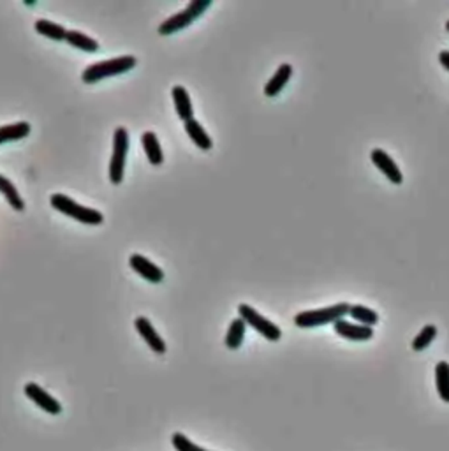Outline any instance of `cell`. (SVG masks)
Returning <instances> with one entry per match:
<instances>
[{
    "instance_id": "e0dca14e",
    "label": "cell",
    "mask_w": 449,
    "mask_h": 451,
    "mask_svg": "<svg viewBox=\"0 0 449 451\" xmlns=\"http://www.w3.org/2000/svg\"><path fill=\"white\" fill-rule=\"evenodd\" d=\"M0 194L8 199V203L16 212L25 210V201H23L22 196H19L18 189H16L11 180L6 178L4 175H0Z\"/></svg>"
},
{
    "instance_id": "4fadbf2b",
    "label": "cell",
    "mask_w": 449,
    "mask_h": 451,
    "mask_svg": "<svg viewBox=\"0 0 449 451\" xmlns=\"http://www.w3.org/2000/svg\"><path fill=\"white\" fill-rule=\"evenodd\" d=\"M291 74H293V65L287 64V62H284V64L278 65V69L275 71L273 76H271L270 80H268V83L264 85V94H266L268 97L277 96L282 88H284V85L289 81Z\"/></svg>"
},
{
    "instance_id": "7402d4cb",
    "label": "cell",
    "mask_w": 449,
    "mask_h": 451,
    "mask_svg": "<svg viewBox=\"0 0 449 451\" xmlns=\"http://www.w3.org/2000/svg\"><path fill=\"white\" fill-rule=\"evenodd\" d=\"M349 314H350V318H354L356 321L363 323L365 326H372L379 321V314H377L373 309H370V307L362 305V303H354V305H350Z\"/></svg>"
},
{
    "instance_id": "7a4b0ae2",
    "label": "cell",
    "mask_w": 449,
    "mask_h": 451,
    "mask_svg": "<svg viewBox=\"0 0 449 451\" xmlns=\"http://www.w3.org/2000/svg\"><path fill=\"white\" fill-rule=\"evenodd\" d=\"M350 303L340 302L335 305L323 307V309L301 310L294 316V325L300 328H314V326H323L328 323H335L337 319H342L346 314H349Z\"/></svg>"
},
{
    "instance_id": "8992f818",
    "label": "cell",
    "mask_w": 449,
    "mask_h": 451,
    "mask_svg": "<svg viewBox=\"0 0 449 451\" xmlns=\"http://www.w3.org/2000/svg\"><path fill=\"white\" fill-rule=\"evenodd\" d=\"M238 312H240V318L244 319L245 325H251L252 328L257 330L268 341L277 342L282 337V330L278 328L273 321L261 316V314H259L254 307L248 305V303H240V305H238Z\"/></svg>"
},
{
    "instance_id": "d4e9b609",
    "label": "cell",
    "mask_w": 449,
    "mask_h": 451,
    "mask_svg": "<svg viewBox=\"0 0 449 451\" xmlns=\"http://www.w3.org/2000/svg\"><path fill=\"white\" fill-rule=\"evenodd\" d=\"M439 62L449 71V50H442L441 53H439Z\"/></svg>"
},
{
    "instance_id": "ba28073f",
    "label": "cell",
    "mask_w": 449,
    "mask_h": 451,
    "mask_svg": "<svg viewBox=\"0 0 449 451\" xmlns=\"http://www.w3.org/2000/svg\"><path fill=\"white\" fill-rule=\"evenodd\" d=\"M370 157H372L373 164L381 169V171L391 180L393 184H402V180H404V176H402V169L398 168V164L393 161V157L389 155L386 150L373 148L372 152H370Z\"/></svg>"
},
{
    "instance_id": "2e32d148",
    "label": "cell",
    "mask_w": 449,
    "mask_h": 451,
    "mask_svg": "<svg viewBox=\"0 0 449 451\" xmlns=\"http://www.w3.org/2000/svg\"><path fill=\"white\" fill-rule=\"evenodd\" d=\"M28 134H31V124L28 122L8 124V126L0 127V143L18 142V139L27 138Z\"/></svg>"
},
{
    "instance_id": "5bb4252c",
    "label": "cell",
    "mask_w": 449,
    "mask_h": 451,
    "mask_svg": "<svg viewBox=\"0 0 449 451\" xmlns=\"http://www.w3.org/2000/svg\"><path fill=\"white\" fill-rule=\"evenodd\" d=\"M141 145H143V148H145V153L146 157H149L150 164L153 166L162 164L164 161L162 148H160L159 138H157V134L153 133V130H146V133H143V136H141Z\"/></svg>"
},
{
    "instance_id": "d6986e66",
    "label": "cell",
    "mask_w": 449,
    "mask_h": 451,
    "mask_svg": "<svg viewBox=\"0 0 449 451\" xmlns=\"http://www.w3.org/2000/svg\"><path fill=\"white\" fill-rule=\"evenodd\" d=\"M245 328H247V325H245V321L242 318H235L229 323L228 333H226V346L229 349L240 348L242 342H244Z\"/></svg>"
},
{
    "instance_id": "52a82bcc",
    "label": "cell",
    "mask_w": 449,
    "mask_h": 451,
    "mask_svg": "<svg viewBox=\"0 0 449 451\" xmlns=\"http://www.w3.org/2000/svg\"><path fill=\"white\" fill-rule=\"evenodd\" d=\"M25 395H27L32 402H35V404H37L42 411H46V413L50 414L62 413L60 402H58L57 398L51 397L46 390H42V388L39 386V384H35V382H28V384H25Z\"/></svg>"
},
{
    "instance_id": "7c38bea8",
    "label": "cell",
    "mask_w": 449,
    "mask_h": 451,
    "mask_svg": "<svg viewBox=\"0 0 449 451\" xmlns=\"http://www.w3.org/2000/svg\"><path fill=\"white\" fill-rule=\"evenodd\" d=\"M171 94H173V101H175L176 113H178L180 119H182L183 122L194 119V108H192V101H191V96H189V92H187V88L182 87V85H175Z\"/></svg>"
},
{
    "instance_id": "9a60e30c",
    "label": "cell",
    "mask_w": 449,
    "mask_h": 451,
    "mask_svg": "<svg viewBox=\"0 0 449 451\" xmlns=\"http://www.w3.org/2000/svg\"><path fill=\"white\" fill-rule=\"evenodd\" d=\"M185 133L191 136V139L199 146V148L210 150L212 148V145H214V142H212V138H210V134L206 133L205 127H203L196 119L187 120Z\"/></svg>"
},
{
    "instance_id": "30bf717a",
    "label": "cell",
    "mask_w": 449,
    "mask_h": 451,
    "mask_svg": "<svg viewBox=\"0 0 449 451\" xmlns=\"http://www.w3.org/2000/svg\"><path fill=\"white\" fill-rule=\"evenodd\" d=\"M333 328L340 337L347 339V341H368L373 337L372 326L356 325V323L346 321V319H337L333 323Z\"/></svg>"
},
{
    "instance_id": "ac0fdd59",
    "label": "cell",
    "mask_w": 449,
    "mask_h": 451,
    "mask_svg": "<svg viewBox=\"0 0 449 451\" xmlns=\"http://www.w3.org/2000/svg\"><path fill=\"white\" fill-rule=\"evenodd\" d=\"M65 41H67L71 46L80 48V50L88 51V53H96V51L99 50V42H97L96 39L85 35L83 32L67 31V34H65Z\"/></svg>"
},
{
    "instance_id": "6da1fadb",
    "label": "cell",
    "mask_w": 449,
    "mask_h": 451,
    "mask_svg": "<svg viewBox=\"0 0 449 451\" xmlns=\"http://www.w3.org/2000/svg\"><path fill=\"white\" fill-rule=\"evenodd\" d=\"M136 57H133V55H122V57H115L110 58V60L96 62V64L88 65L87 69L83 71L81 80L85 83H97V81L104 80V78L127 73V71H130L136 65Z\"/></svg>"
},
{
    "instance_id": "277c9868",
    "label": "cell",
    "mask_w": 449,
    "mask_h": 451,
    "mask_svg": "<svg viewBox=\"0 0 449 451\" xmlns=\"http://www.w3.org/2000/svg\"><path fill=\"white\" fill-rule=\"evenodd\" d=\"M210 6H212V0H192V2H189V6H187L185 9H182V11L175 12L173 16L164 19L157 31H159L160 35L175 34V32L185 28L187 25H191L196 18H199V16L203 15V11H206V9L210 8Z\"/></svg>"
},
{
    "instance_id": "3957f363",
    "label": "cell",
    "mask_w": 449,
    "mask_h": 451,
    "mask_svg": "<svg viewBox=\"0 0 449 451\" xmlns=\"http://www.w3.org/2000/svg\"><path fill=\"white\" fill-rule=\"evenodd\" d=\"M50 203L55 210H58L60 214L67 215V217L76 219V221L83 222V224L96 226V224H101V222L104 221L103 214H101L99 210H96V208L83 207V205L76 203L74 199L69 198V196L60 194V192H57V194L51 196Z\"/></svg>"
},
{
    "instance_id": "ffe728a7",
    "label": "cell",
    "mask_w": 449,
    "mask_h": 451,
    "mask_svg": "<svg viewBox=\"0 0 449 451\" xmlns=\"http://www.w3.org/2000/svg\"><path fill=\"white\" fill-rule=\"evenodd\" d=\"M35 31H37V34L46 35L53 41H65V34H67V28L55 24V22H50V19H37Z\"/></svg>"
},
{
    "instance_id": "5b68a950",
    "label": "cell",
    "mask_w": 449,
    "mask_h": 451,
    "mask_svg": "<svg viewBox=\"0 0 449 451\" xmlns=\"http://www.w3.org/2000/svg\"><path fill=\"white\" fill-rule=\"evenodd\" d=\"M127 152H129V133L126 127H118L113 134V155L110 161V180L113 185L122 184Z\"/></svg>"
},
{
    "instance_id": "484cf974",
    "label": "cell",
    "mask_w": 449,
    "mask_h": 451,
    "mask_svg": "<svg viewBox=\"0 0 449 451\" xmlns=\"http://www.w3.org/2000/svg\"><path fill=\"white\" fill-rule=\"evenodd\" d=\"M446 28H448V31H449V19H448V22H446Z\"/></svg>"
},
{
    "instance_id": "8fae6325",
    "label": "cell",
    "mask_w": 449,
    "mask_h": 451,
    "mask_svg": "<svg viewBox=\"0 0 449 451\" xmlns=\"http://www.w3.org/2000/svg\"><path fill=\"white\" fill-rule=\"evenodd\" d=\"M129 264L134 272L139 273V275L149 280V282L157 284L164 279L162 270H160L155 263L146 259L145 256H141V254H133V256L129 257Z\"/></svg>"
},
{
    "instance_id": "9c48e42d",
    "label": "cell",
    "mask_w": 449,
    "mask_h": 451,
    "mask_svg": "<svg viewBox=\"0 0 449 451\" xmlns=\"http://www.w3.org/2000/svg\"><path fill=\"white\" fill-rule=\"evenodd\" d=\"M134 326H136L137 333L145 339V342L150 346V349H152L153 352H157V355H164V352H166V342H164L162 337L157 333V330L153 328V325L150 323L149 318L139 316V318H136V321H134Z\"/></svg>"
},
{
    "instance_id": "603a6c76",
    "label": "cell",
    "mask_w": 449,
    "mask_h": 451,
    "mask_svg": "<svg viewBox=\"0 0 449 451\" xmlns=\"http://www.w3.org/2000/svg\"><path fill=\"white\" fill-rule=\"evenodd\" d=\"M437 335V326L435 325H425L421 328V332L416 335V339L412 341V349L414 351H423V349H427L428 346L432 344V341Z\"/></svg>"
},
{
    "instance_id": "cb8c5ba5",
    "label": "cell",
    "mask_w": 449,
    "mask_h": 451,
    "mask_svg": "<svg viewBox=\"0 0 449 451\" xmlns=\"http://www.w3.org/2000/svg\"><path fill=\"white\" fill-rule=\"evenodd\" d=\"M171 443H173V446H175L176 451H206V450H203L201 446H198V444L192 443V441L187 439V437L180 432L173 434Z\"/></svg>"
},
{
    "instance_id": "44dd1931",
    "label": "cell",
    "mask_w": 449,
    "mask_h": 451,
    "mask_svg": "<svg viewBox=\"0 0 449 451\" xmlns=\"http://www.w3.org/2000/svg\"><path fill=\"white\" fill-rule=\"evenodd\" d=\"M435 386H437L439 397L444 402H449V364L448 361H439L435 367Z\"/></svg>"
}]
</instances>
